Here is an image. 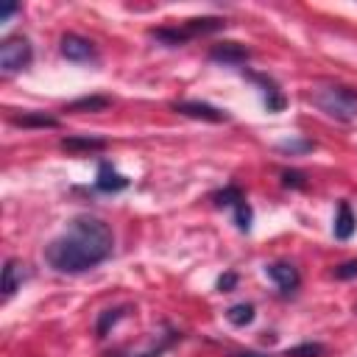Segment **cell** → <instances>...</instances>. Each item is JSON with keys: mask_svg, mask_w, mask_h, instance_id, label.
I'll list each match as a JSON object with an SVG mask.
<instances>
[{"mask_svg": "<svg viewBox=\"0 0 357 357\" xmlns=\"http://www.w3.org/2000/svg\"><path fill=\"white\" fill-rule=\"evenodd\" d=\"M254 304H248V301H240V304H231L229 310H226V318H229V324H234V326H245V324H251L254 321Z\"/></svg>", "mask_w": 357, "mask_h": 357, "instance_id": "17", "label": "cell"}, {"mask_svg": "<svg viewBox=\"0 0 357 357\" xmlns=\"http://www.w3.org/2000/svg\"><path fill=\"white\" fill-rule=\"evenodd\" d=\"M223 28H226L223 17H192V20L181 22V31H184L187 39L204 36V33H215V31H223Z\"/></svg>", "mask_w": 357, "mask_h": 357, "instance_id": "10", "label": "cell"}, {"mask_svg": "<svg viewBox=\"0 0 357 357\" xmlns=\"http://www.w3.org/2000/svg\"><path fill=\"white\" fill-rule=\"evenodd\" d=\"M209 59L220 61V64H245L251 59V50L240 42H218V45H212Z\"/></svg>", "mask_w": 357, "mask_h": 357, "instance_id": "6", "label": "cell"}, {"mask_svg": "<svg viewBox=\"0 0 357 357\" xmlns=\"http://www.w3.org/2000/svg\"><path fill=\"white\" fill-rule=\"evenodd\" d=\"M282 184H284V187L304 190V187H307V176H304L301 170H282Z\"/></svg>", "mask_w": 357, "mask_h": 357, "instance_id": "21", "label": "cell"}, {"mask_svg": "<svg viewBox=\"0 0 357 357\" xmlns=\"http://www.w3.org/2000/svg\"><path fill=\"white\" fill-rule=\"evenodd\" d=\"M25 279H28L25 265L20 259H6V265H3V298H11Z\"/></svg>", "mask_w": 357, "mask_h": 357, "instance_id": "9", "label": "cell"}, {"mask_svg": "<svg viewBox=\"0 0 357 357\" xmlns=\"http://www.w3.org/2000/svg\"><path fill=\"white\" fill-rule=\"evenodd\" d=\"M128 187V178L123 173H117L109 162H100L98 165V178H95V190L100 192H120Z\"/></svg>", "mask_w": 357, "mask_h": 357, "instance_id": "8", "label": "cell"}, {"mask_svg": "<svg viewBox=\"0 0 357 357\" xmlns=\"http://www.w3.org/2000/svg\"><path fill=\"white\" fill-rule=\"evenodd\" d=\"M237 287V273L234 271H229V273H223L220 279H218V290L220 293H229V290H234Z\"/></svg>", "mask_w": 357, "mask_h": 357, "instance_id": "23", "label": "cell"}, {"mask_svg": "<svg viewBox=\"0 0 357 357\" xmlns=\"http://www.w3.org/2000/svg\"><path fill=\"white\" fill-rule=\"evenodd\" d=\"M106 106H112V98H106V95H84V98H75L73 103H67L64 112H103Z\"/></svg>", "mask_w": 357, "mask_h": 357, "instance_id": "13", "label": "cell"}, {"mask_svg": "<svg viewBox=\"0 0 357 357\" xmlns=\"http://www.w3.org/2000/svg\"><path fill=\"white\" fill-rule=\"evenodd\" d=\"M126 310H128L126 304H123V307H112V310H103V312L98 315V324H95V335H98V337H106V332H109V329H112V326H114V324H117V321L126 315Z\"/></svg>", "mask_w": 357, "mask_h": 357, "instance_id": "16", "label": "cell"}, {"mask_svg": "<svg viewBox=\"0 0 357 357\" xmlns=\"http://www.w3.org/2000/svg\"><path fill=\"white\" fill-rule=\"evenodd\" d=\"M173 109L184 117H192V120H206V123H226L229 114L212 103H204V100H176Z\"/></svg>", "mask_w": 357, "mask_h": 357, "instance_id": "5", "label": "cell"}, {"mask_svg": "<svg viewBox=\"0 0 357 357\" xmlns=\"http://www.w3.org/2000/svg\"><path fill=\"white\" fill-rule=\"evenodd\" d=\"M354 229H357V220H354V215H351V206H349L346 201H340V204H337V218H335L332 231H335L337 240H349V237L354 234Z\"/></svg>", "mask_w": 357, "mask_h": 357, "instance_id": "12", "label": "cell"}, {"mask_svg": "<svg viewBox=\"0 0 357 357\" xmlns=\"http://www.w3.org/2000/svg\"><path fill=\"white\" fill-rule=\"evenodd\" d=\"M324 354H326V349L321 343H312V340L298 343V346H293V349L284 351V357H324Z\"/></svg>", "mask_w": 357, "mask_h": 357, "instance_id": "19", "label": "cell"}, {"mask_svg": "<svg viewBox=\"0 0 357 357\" xmlns=\"http://www.w3.org/2000/svg\"><path fill=\"white\" fill-rule=\"evenodd\" d=\"M17 11H20V6H17V3H6V6L0 8V22H6L8 17H14Z\"/></svg>", "mask_w": 357, "mask_h": 357, "instance_id": "25", "label": "cell"}, {"mask_svg": "<svg viewBox=\"0 0 357 357\" xmlns=\"http://www.w3.org/2000/svg\"><path fill=\"white\" fill-rule=\"evenodd\" d=\"M212 201H215L218 206H237V204H243V201H245V192H243L237 184H229V187H223V190L212 192Z\"/></svg>", "mask_w": 357, "mask_h": 357, "instance_id": "18", "label": "cell"}, {"mask_svg": "<svg viewBox=\"0 0 357 357\" xmlns=\"http://www.w3.org/2000/svg\"><path fill=\"white\" fill-rule=\"evenodd\" d=\"M265 273L279 284L282 293H293L298 287V282H301L298 271L290 262H271V265H265Z\"/></svg>", "mask_w": 357, "mask_h": 357, "instance_id": "7", "label": "cell"}, {"mask_svg": "<svg viewBox=\"0 0 357 357\" xmlns=\"http://www.w3.org/2000/svg\"><path fill=\"white\" fill-rule=\"evenodd\" d=\"M61 148H67V151H100V148H106V139H100V137H64Z\"/></svg>", "mask_w": 357, "mask_h": 357, "instance_id": "15", "label": "cell"}, {"mask_svg": "<svg viewBox=\"0 0 357 357\" xmlns=\"http://www.w3.org/2000/svg\"><path fill=\"white\" fill-rule=\"evenodd\" d=\"M357 276V259H349L335 268V279H354Z\"/></svg>", "mask_w": 357, "mask_h": 357, "instance_id": "22", "label": "cell"}, {"mask_svg": "<svg viewBox=\"0 0 357 357\" xmlns=\"http://www.w3.org/2000/svg\"><path fill=\"white\" fill-rule=\"evenodd\" d=\"M59 50L67 61H75V64H89L98 59V50L89 39L78 36V33H64L61 42H59Z\"/></svg>", "mask_w": 357, "mask_h": 357, "instance_id": "4", "label": "cell"}, {"mask_svg": "<svg viewBox=\"0 0 357 357\" xmlns=\"http://www.w3.org/2000/svg\"><path fill=\"white\" fill-rule=\"evenodd\" d=\"M114 251V234L109 223L92 215H75L67 229L45 245V262L59 273H86L106 262Z\"/></svg>", "mask_w": 357, "mask_h": 357, "instance_id": "1", "label": "cell"}, {"mask_svg": "<svg viewBox=\"0 0 357 357\" xmlns=\"http://www.w3.org/2000/svg\"><path fill=\"white\" fill-rule=\"evenodd\" d=\"M310 100L329 117L349 123L357 117V89L351 86H340V84H326V86H315L310 92Z\"/></svg>", "mask_w": 357, "mask_h": 357, "instance_id": "2", "label": "cell"}, {"mask_svg": "<svg viewBox=\"0 0 357 357\" xmlns=\"http://www.w3.org/2000/svg\"><path fill=\"white\" fill-rule=\"evenodd\" d=\"M234 223H237L240 231H248L251 229V206H248V201H243V204L234 206Z\"/></svg>", "mask_w": 357, "mask_h": 357, "instance_id": "20", "label": "cell"}, {"mask_svg": "<svg viewBox=\"0 0 357 357\" xmlns=\"http://www.w3.org/2000/svg\"><path fill=\"white\" fill-rule=\"evenodd\" d=\"M248 78L262 84V92H265V109H268V112H282V109H284V95L279 92V86H276L271 78H265V75H259V73H248Z\"/></svg>", "mask_w": 357, "mask_h": 357, "instance_id": "11", "label": "cell"}, {"mask_svg": "<svg viewBox=\"0 0 357 357\" xmlns=\"http://www.w3.org/2000/svg\"><path fill=\"white\" fill-rule=\"evenodd\" d=\"M231 357H268V354H257V351H237Z\"/></svg>", "mask_w": 357, "mask_h": 357, "instance_id": "26", "label": "cell"}, {"mask_svg": "<svg viewBox=\"0 0 357 357\" xmlns=\"http://www.w3.org/2000/svg\"><path fill=\"white\" fill-rule=\"evenodd\" d=\"M11 123L14 126H25V128H56L59 126V120L56 117H50V114H45V112H31V114H14L11 117Z\"/></svg>", "mask_w": 357, "mask_h": 357, "instance_id": "14", "label": "cell"}, {"mask_svg": "<svg viewBox=\"0 0 357 357\" xmlns=\"http://www.w3.org/2000/svg\"><path fill=\"white\" fill-rule=\"evenodd\" d=\"M279 148L282 151H290V153H298V151H312V142H307V139L304 142H282Z\"/></svg>", "mask_w": 357, "mask_h": 357, "instance_id": "24", "label": "cell"}, {"mask_svg": "<svg viewBox=\"0 0 357 357\" xmlns=\"http://www.w3.org/2000/svg\"><path fill=\"white\" fill-rule=\"evenodd\" d=\"M31 59H33V47H31V42L25 36H8V39H3V45H0V70L6 75L20 73L22 67L31 64Z\"/></svg>", "mask_w": 357, "mask_h": 357, "instance_id": "3", "label": "cell"}]
</instances>
